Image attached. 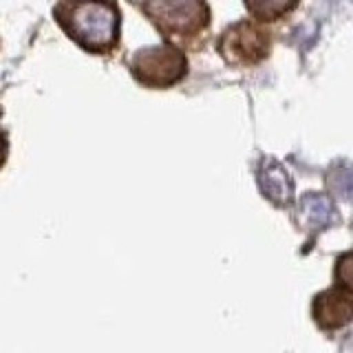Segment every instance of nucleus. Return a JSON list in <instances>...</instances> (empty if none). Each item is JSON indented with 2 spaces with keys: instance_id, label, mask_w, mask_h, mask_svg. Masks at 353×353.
<instances>
[{
  "instance_id": "1",
  "label": "nucleus",
  "mask_w": 353,
  "mask_h": 353,
  "mask_svg": "<svg viewBox=\"0 0 353 353\" xmlns=\"http://www.w3.org/2000/svg\"><path fill=\"white\" fill-rule=\"evenodd\" d=\"M55 18L66 36L88 53H108L119 40V11L113 0H60Z\"/></svg>"
},
{
  "instance_id": "2",
  "label": "nucleus",
  "mask_w": 353,
  "mask_h": 353,
  "mask_svg": "<svg viewBox=\"0 0 353 353\" xmlns=\"http://www.w3.org/2000/svg\"><path fill=\"white\" fill-rule=\"evenodd\" d=\"M143 14L163 38H192L210 22L205 0H141Z\"/></svg>"
},
{
  "instance_id": "3",
  "label": "nucleus",
  "mask_w": 353,
  "mask_h": 353,
  "mask_svg": "<svg viewBox=\"0 0 353 353\" xmlns=\"http://www.w3.org/2000/svg\"><path fill=\"white\" fill-rule=\"evenodd\" d=\"M130 71L143 86L165 88L183 80L188 73V60L172 44H157V47L137 51L130 62Z\"/></svg>"
},
{
  "instance_id": "4",
  "label": "nucleus",
  "mask_w": 353,
  "mask_h": 353,
  "mask_svg": "<svg viewBox=\"0 0 353 353\" xmlns=\"http://www.w3.org/2000/svg\"><path fill=\"white\" fill-rule=\"evenodd\" d=\"M219 53L230 64H259L270 53V33L252 20L234 22L219 38Z\"/></svg>"
},
{
  "instance_id": "5",
  "label": "nucleus",
  "mask_w": 353,
  "mask_h": 353,
  "mask_svg": "<svg viewBox=\"0 0 353 353\" xmlns=\"http://www.w3.org/2000/svg\"><path fill=\"white\" fill-rule=\"evenodd\" d=\"M314 318L323 329H340L353 320V298L340 290H329L314 301Z\"/></svg>"
},
{
  "instance_id": "6",
  "label": "nucleus",
  "mask_w": 353,
  "mask_h": 353,
  "mask_svg": "<svg viewBox=\"0 0 353 353\" xmlns=\"http://www.w3.org/2000/svg\"><path fill=\"white\" fill-rule=\"evenodd\" d=\"M261 192L276 205H287L294 199V181L287 168L276 159H265L259 168Z\"/></svg>"
},
{
  "instance_id": "7",
  "label": "nucleus",
  "mask_w": 353,
  "mask_h": 353,
  "mask_svg": "<svg viewBox=\"0 0 353 353\" xmlns=\"http://www.w3.org/2000/svg\"><path fill=\"white\" fill-rule=\"evenodd\" d=\"M336 208L325 194H305L298 203V221L309 232H320L336 221Z\"/></svg>"
},
{
  "instance_id": "8",
  "label": "nucleus",
  "mask_w": 353,
  "mask_h": 353,
  "mask_svg": "<svg viewBox=\"0 0 353 353\" xmlns=\"http://www.w3.org/2000/svg\"><path fill=\"white\" fill-rule=\"evenodd\" d=\"M245 7L256 20L272 22L292 14L298 7V0H245Z\"/></svg>"
},
{
  "instance_id": "9",
  "label": "nucleus",
  "mask_w": 353,
  "mask_h": 353,
  "mask_svg": "<svg viewBox=\"0 0 353 353\" xmlns=\"http://www.w3.org/2000/svg\"><path fill=\"white\" fill-rule=\"evenodd\" d=\"M329 192L342 201H353V168L347 163H336L327 172Z\"/></svg>"
},
{
  "instance_id": "10",
  "label": "nucleus",
  "mask_w": 353,
  "mask_h": 353,
  "mask_svg": "<svg viewBox=\"0 0 353 353\" xmlns=\"http://www.w3.org/2000/svg\"><path fill=\"white\" fill-rule=\"evenodd\" d=\"M336 281L342 290L353 294V252H345L336 263Z\"/></svg>"
},
{
  "instance_id": "11",
  "label": "nucleus",
  "mask_w": 353,
  "mask_h": 353,
  "mask_svg": "<svg viewBox=\"0 0 353 353\" xmlns=\"http://www.w3.org/2000/svg\"><path fill=\"white\" fill-rule=\"evenodd\" d=\"M5 148H7V143H5V135L0 132V161H3V157H5Z\"/></svg>"
}]
</instances>
